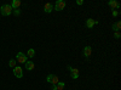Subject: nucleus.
I'll return each mask as SVG.
<instances>
[{
  "instance_id": "nucleus-1",
  "label": "nucleus",
  "mask_w": 121,
  "mask_h": 90,
  "mask_svg": "<svg viewBox=\"0 0 121 90\" xmlns=\"http://www.w3.org/2000/svg\"><path fill=\"white\" fill-rule=\"evenodd\" d=\"M12 7L10 4H4L1 7H0V15H3V16H10L12 14Z\"/></svg>"
},
{
  "instance_id": "nucleus-2",
  "label": "nucleus",
  "mask_w": 121,
  "mask_h": 90,
  "mask_svg": "<svg viewBox=\"0 0 121 90\" xmlns=\"http://www.w3.org/2000/svg\"><path fill=\"white\" fill-rule=\"evenodd\" d=\"M64 7H65L64 0H57L56 4H53V10H56V11H62V10H64Z\"/></svg>"
},
{
  "instance_id": "nucleus-3",
  "label": "nucleus",
  "mask_w": 121,
  "mask_h": 90,
  "mask_svg": "<svg viewBox=\"0 0 121 90\" xmlns=\"http://www.w3.org/2000/svg\"><path fill=\"white\" fill-rule=\"evenodd\" d=\"M46 82H47V83H51V84H53V85H56V84L59 82V79H58V77H57L56 74H48V76L46 77Z\"/></svg>"
},
{
  "instance_id": "nucleus-4",
  "label": "nucleus",
  "mask_w": 121,
  "mask_h": 90,
  "mask_svg": "<svg viewBox=\"0 0 121 90\" xmlns=\"http://www.w3.org/2000/svg\"><path fill=\"white\" fill-rule=\"evenodd\" d=\"M16 62H18V63H26L27 62V56L23 52H17V55H16Z\"/></svg>"
},
{
  "instance_id": "nucleus-5",
  "label": "nucleus",
  "mask_w": 121,
  "mask_h": 90,
  "mask_svg": "<svg viewBox=\"0 0 121 90\" xmlns=\"http://www.w3.org/2000/svg\"><path fill=\"white\" fill-rule=\"evenodd\" d=\"M68 69L70 71V77H72L73 79H78L79 78V68H73V67H70L68 66Z\"/></svg>"
},
{
  "instance_id": "nucleus-6",
  "label": "nucleus",
  "mask_w": 121,
  "mask_h": 90,
  "mask_svg": "<svg viewBox=\"0 0 121 90\" xmlns=\"http://www.w3.org/2000/svg\"><path fill=\"white\" fill-rule=\"evenodd\" d=\"M13 74H15V77H17V78H22V77H23L22 68L19 67V66H16V67L13 68Z\"/></svg>"
},
{
  "instance_id": "nucleus-7",
  "label": "nucleus",
  "mask_w": 121,
  "mask_h": 90,
  "mask_svg": "<svg viewBox=\"0 0 121 90\" xmlns=\"http://www.w3.org/2000/svg\"><path fill=\"white\" fill-rule=\"evenodd\" d=\"M91 54H92V47H91V46H85L82 49V55L85 57H90Z\"/></svg>"
},
{
  "instance_id": "nucleus-8",
  "label": "nucleus",
  "mask_w": 121,
  "mask_h": 90,
  "mask_svg": "<svg viewBox=\"0 0 121 90\" xmlns=\"http://www.w3.org/2000/svg\"><path fill=\"white\" fill-rule=\"evenodd\" d=\"M44 11H45L46 14L52 12V11H53V4H51V3L45 4V6H44Z\"/></svg>"
},
{
  "instance_id": "nucleus-9",
  "label": "nucleus",
  "mask_w": 121,
  "mask_h": 90,
  "mask_svg": "<svg viewBox=\"0 0 121 90\" xmlns=\"http://www.w3.org/2000/svg\"><path fill=\"white\" fill-rule=\"evenodd\" d=\"M108 5H109L110 7H112L113 10H114V9H119V7H120V3H119V1H116V0H110V1L108 3Z\"/></svg>"
},
{
  "instance_id": "nucleus-10",
  "label": "nucleus",
  "mask_w": 121,
  "mask_h": 90,
  "mask_svg": "<svg viewBox=\"0 0 121 90\" xmlns=\"http://www.w3.org/2000/svg\"><path fill=\"white\" fill-rule=\"evenodd\" d=\"M98 22L97 21H95V19H92V18H87L86 19V26H87V28H92L95 24H97Z\"/></svg>"
},
{
  "instance_id": "nucleus-11",
  "label": "nucleus",
  "mask_w": 121,
  "mask_h": 90,
  "mask_svg": "<svg viewBox=\"0 0 121 90\" xmlns=\"http://www.w3.org/2000/svg\"><path fill=\"white\" fill-rule=\"evenodd\" d=\"M64 86H65V84H64L63 82H58L56 85H53L52 90H63V89H64Z\"/></svg>"
},
{
  "instance_id": "nucleus-12",
  "label": "nucleus",
  "mask_w": 121,
  "mask_h": 90,
  "mask_svg": "<svg viewBox=\"0 0 121 90\" xmlns=\"http://www.w3.org/2000/svg\"><path fill=\"white\" fill-rule=\"evenodd\" d=\"M10 5H11L12 10H16V9H19V6H21V1H19V0H12V3Z\"/></svg>"
},
{
  "instance_id": "nucleus-13",
  "label": "nucleus",
  "mask_w": 121,
  "mask_h": 90,
  "mask_svg": "<svg viewBox=\"0 0 121 90\" xmlns=\"http://www.w3.org/2000/svg\"><path fill=\"white\" fill-rule=\"evenodd\" d=\"M24 65H26V68L28 69V71H33L34 67H35V65H34V62H33V61H27Z\"/></svg>"
},
{
  "instance_id": "nucleus-14",
  "label": "nucleus",
  "mask_w": 121,
  "mask_h": 90,
  "mask_svg": "<svg viewBox=\"0 0 121 90\" xmlns=\"http://www.w3.org/2000/svg\"><path fill=\"white\" fill-rule=\"evenodd\" d=\"M112 28H113L114 32H120V29H121V23H120V22H116V23H114V24L112 26Z\"/></svg>"
},
{
  "instance_id": "nucleus-15",
  "label": "nucleus",
  "mask_w": 121,
  "mask_h": 90,
  "mask_svg": "<svg viewBox=\"0 0 121 90\" xmlns=\"http://www.w3.org/2000/svg\"><path fill=\"white\" fill-rule=\"evenodd\" d=\"M34 55H35V50H34V49H28V51H27V56H28L29 58H33V57H34Z\"/></svg>"
},
{
  "instance_id": "nucleus-16",
  "label": "nucleus",
  "mask_w": 121,
  "mask_h": 90,
  "mask_svg": "<svg viewBox=\"0 0 121 90\" xmlns=\"http://www.w3.org/2000/svg\"><path fill=\"white\" fill-rule=\"evenodd\" d=\"M9 66L11 67V68H15L17 66V62H16V60H10V62H9Z\"/></svg>"
},
{
  "instance_id": "nucleus-17",
  "label": "nucleus",
  "mask_w": 121,
  "mask_h": 90,
  "mask_svg": "<svg viewBox=\"0 0 121 90\" xmlns=\"http://www.w3.org/2000/svg\"><path fill=\"white\" fill-rule=\"evenodd\" d=\"M12 14L15 16H19V15H21V11H19V9H16V10H13V11H12Z\"/></svg>"
},
{
  "instance_id": "nucleus-18",
  "label": "nucleus",
  "mask_w": 121,
  "mask_h": 90,
  "mask_svg": "<svg viewBox=\"0 0 121 90\" xmlns=\"http://www.w3.org/2000/svg\"><path fill=\"white\" fill-rule=\"evenodd\" d=\"M112 15H113L114 17H116V16H119V15H120V12L117 11V10H113V11H112Z\"/></svg>"
},
{
  "instance_id": "nucleus-19",
  "label": "nucleus",
  "mask_w": 121,
  "mask_h": 90,
  "mask_svg": "<svg viewBox=\"0 0 121 90\" xmlns=\"http://www.w3.org/2000/svg\"><path fill=\"white\" fill-rule=\"evenodd\" d=\"M114 37H115L116 39H120V37H121L120 32H114Z\"/></svg>"
},
{
  "instance_id": "nucleus-20",
  "label": "nucleus",
  "mask_w": 121,
  "mask_h": 90,
  "mask_svg": "<svg viewBox=\"0 0 121 90\" xmlns=\"http://www.w3.org/2000/svg\"><path fill=\"white\" fill-rule=\"evenodd\" d=\"M76 4H78V5H82V4H84V1H82V0H78Z\"/></svg>"
}]
</instances>
